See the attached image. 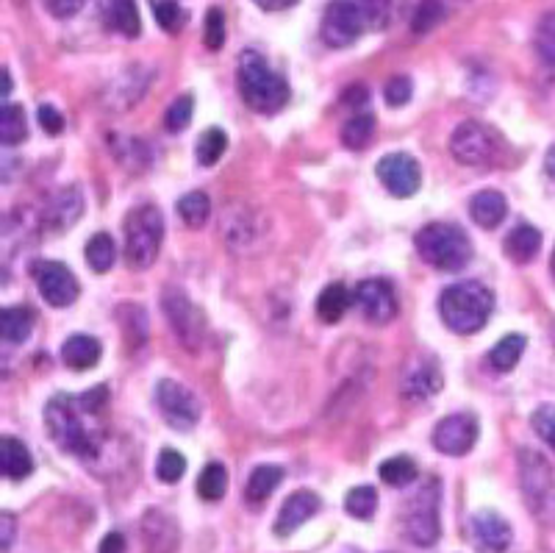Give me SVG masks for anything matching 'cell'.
<instances>
[{
  "instance_id": "obj_1",
  "label": "cell",
  "mask_w": 555,
  "mask_h": 553,
  "mask_svg": "<svg viewBox=\"0 0 555 553\" xmlns=\"http://www.w3.org/2000/svg\"><path fill=\"white\" fill-rule=\"evenodd\" d=\"M109 406V390L95 387L84 395H56L45 409V426L62 451L78 459H95L106 440L103 412Z\"/></svg>"
},
{
  "instance_id": "obj_2",
  "label": "cell",
  "mask_w": 555,
  "mask_h": 553,
  "mask_svg": "<svg viewBox=\"0 0 555 553\" xmlns=\"http://www.w3.org/2000/svg\"><path fill=\"white\" fill-rule=\"evenodd\" d=\"M494 309V295L478 281H461L439 295V315L453 334H478Z\"/></svg>"
},
{
  "instance_id": "obj_3",
  "label": "cell",
  "mask_w": 555,
  "mask_h": 553,
  "mask_svg": "<svg viewBox=\"0 0 555 553\" xmlns=\"http://www.w3.org/2000/svg\"><path fill=\"white\" fill-rule=\"evenodd\" d=\"M236 84L242 101L259 114H275L289 103V84L261 59L256 51H245L236 67Z\"/></svg>"
},
{
  "instance_id": "obj_4",
  "label": "cell",
  "mask_w": 555,
  "mask_h": 553,
  "mask_svg": "<svg viewBox=\"0 0 555 553\" xmlns=\"http://www.w3.org/2000/svg\"><path fill=\"white\" fill-rule=\"evenodd\" d=\"M414 248L422 256V262L431 264L442 273H458L472 259V242L453 223H431L414 237Z\"/></svg>"
},
{
  "instance_id": "obj_5",
  "label": "cell",
  "mask_w": 555,
  "mask_h": 553,
  "mask_svg": "<svg viewBox=\"0 0 555 553\" xmlns=\"http://www.w3.org/2000/svg\"><path fill=\"white\" fill-rule=\"evenodd\" d=\"M164 239V217L156 206H139L125 217V262L134 270H148L156 262Z\"/></svg>"
},
{
  "instance_id": "obj_6",
  "label": "cell",
  "mask_w": 555,
  "mask_h": 553,
  "mask_svg": "<svg viewBox=\"0 0 555 553\" xmlns=\"http://www.w3.org/2000/svg\"><path fill=\"white\" fill-rule=\"evenodd\" d=\"M370 28L361 0H331L322 14L320 34L328 48H350Z\"/></svg>"
},
{
  "instance_id": "obj_7",
  "label": "cell",
  "mask_w": 555,
  "mask_h": 553,
  "mask_svg": "<svg viewBox=\"0 0 555 553\" xmlns=\"http://www.w3.org/2000/svg\"><path fill=\"white\" fill-rule=\"evenodd\" d=\"M161 306L170 320V328L186 351H200V345L206 340V320H203V312L198 306L186 298V292L167 287L161 295Z\"/></svg>"
},
{
  "instance_id": "obj_8",
  "label": "cell",
  "mask_w": 555,
  "mask_h": 553,
  "mask_svg": "<svg viewBox=\"0 0 555 553\" xmlns=\"http://www.w3.org/2000/svg\"><path fill=\"white\" fill-rule=\"evenodd\" d=\"M439 481L431 478L425 481L414 498H411V506H408L406 515V531L411 540L417 542L420 548H431L439 540L442 534V526H439Z\"/></svg>"
},
{
  "instance_id": "obj_9",
  "label": "cell",
  "mask_w": 555,
  "mask_h": 553,
  "mask_svg": "<svg viewBox=\"0 0 555 553\" xmlns=\"http://www.w3.org/2000/svg\"><path fill=\"white\" fill-rule=\"evenodd\" d=\"M450 153L458 164L467 167H489L500 156V145L494 139V131H489L475 120H467L453 131L450 137Z\"/></svg>"
},
{
  "instance_id": "obj_10",
  "label": "cell",
  "mask_w": 555,
  "mask_h": 553,
  "mask_svg": "<svg viewBox=\"0 0 555 553\" xmlns=\"http://www.w3.org/2000/svg\"><path fill=\"white\" fill-rule=\"evenodd\" d=\"M156 403H159L161 417L167 420V426L175 431H192L200 420V401L195 392L186 390L184 384L164 378L156 387Z\"/></svg>"
},
{
  "instance_id": "obj_11",
  "label": "cell",
  "mask_w": 555,
  "mask_h": 553,
  "mask_svg": "<svg viewBox=\"0 0 555 553\" xmlns=\"http://www.w3.org/2000/svg\"><path fill=\"white\" fill-rule=\"evenodd\" d=\"M34 281H37L39 295L53 306V309H67L78 301V281L64 267L62 262H37L34 264Z\"/></svg>"
},
{
  "instance_id": "obj_12",
  "label": "cell",
  "mask_w": 555,
  "mask_h": 553,
  "mask_svg": "<svg viewBox=\"0 0 555 553\" xmlns=\"http://www.w3.org/2000/svg\"><path fill=\"white\" fill-rule=\"evenodd\" d=\"M478 420L475 415H450L436 423L433 428V448L444 456H464L467 451H472V445L478 442Z\"/></svg>"
},
{
  "instance_id": "obj_13",
  "label": "cell",
  "mask_w": 555,
  "mask_h": 553,
  "mask_svg": "<svg viewBox=\"0 0 555 553\" xmlns=\"http://www.w3.org/2000/svg\"><path fill=\"white\" fill-rule=\"evenodd\" d=\"M353 301H356L358 312L367 317L370 323H389L397 317V295L395 287L383 278H367L361 281L353 292Z\"/></svg>"
},
{
  "instance_id": "obj_14",
  "label": "cell",
  "mask_w": 555,
  "mask_h": 553,
  "mask_svg": "<svg viewBox=\"0 0 555 553\" xmlns=\"http://www.w3.org/2000/svg\"><path fill=\"white\" fill-rule=\"evenodd\" d=\"M378 178L395 198H411L420 189V164L408 153H386L378 162Z\"/></svg>"
},
{
  "instance_id": "obj_15",
  "label": "cell",
  "mask_w": 555,
  "mask_h": 553,
  "mask_svg": "<svg viewBox=\"0 0 555 553\" xmlns=\"http://www.w3.org/2000/svg\"><path fill=\"white\" fill-rule=\"evenodd\" d=\"M320 495L311 490H297L292 492L289 498L284 501L281 506V512H278V520H275V534L278 537H289V534H295L297 528L303 526L309 517H314L320 512Z\"/></svg>"
},
{
  "instance_id": "obj_16",
  "label": "cell",
  "mask_w": 555,
  "mask_h": 553,
  "mask_svg": "<svg viewBox=\"0 0 555 553\" xmlns=\"http://www.w3.org/2000/svg\"><path fill=\"white\" fill-rule=\"evenodd\" d=\"M511 537V526L492 509H483L472 517V540L481 553H503L511 545Z\"/></svg>"
},
{
  "instance_id": "obj_17",
  "label": "cell",
  "mask_w": 555,
  "mask_h": 553,
  "mask_svg": "<svg viewBox=\"0 0 555 553\" xmlns=\"http://www.w3.org/2000/svg\"><path fill=\"white\" fill-rule=\"evenodd\" d=\"M98 14L106 31H114L125 39H136L142 34L136 0H98Z\"/></svg>"
},
{
  "instance_id": "obj_18",
  "label": "cell",
  "mask_w": 555,
  "mask_h": 553,
  "mask_svg": "<svg viewBox=\"0 0 555 553\" xmlns=\"http://www.w3.org/2000/svg\"><path fill=\"white\" fill-rule=\"evenodd\" d=\"M403 395L408 401H425V398H433L436 392L442 390V373H439V365L428 359L422 365L411 367L403 378Z\"/></svg>"
},
{
  "instance_id": "obj_19",
  "label": "cell",
  "mask_w": 555,
  "mask_h": 553,
  "mask_svg": "<svg viewBox=\"0 0 555 553\" xmlns=\"http://www.w3.org/2000/svg\"><path fill=\"white\" fill-rule=\"evenodd\" d=\"M100 356H103V348L89 334H75L62 345V362L70 370H78V373L81 370H92L100 362Z\"/></svg>"
},
{
  "instance_id": "obj_20",
  "label": "cell",
  "mask_w": 555,
  "mask_h": 553,
  "mask_svg": "<svg viewBox=\"0 0 555 553\" xmlns=\"http://www.w3.org/2000/svg\"><path fill=\"white\" fill-rule=\"evenodd\" d=\"M508 214V203L500 192L494 189H483L472 201H469V217L481 228H497Z\"/></svg>"
},
{
  "instance_id": "obj_21",
  "label": "cell",
  "mask_w": 555,
  "mask_h": 553,
  "mask_svg": "<svg viewBox=\"0 0 555 553\" xmlns=\"http://www.w3.org/2000/svg\"><path fill=\"white\" fill-rule=\"evenodd\" d=\"M84 212V198L75 187L62 189L53 201H50L48 212H45V220L53 231H62V228H70L81 217Z\"/></svg>"
},
{
  "instance_id": "obj_22",
  "label": "cell",
  "mask_w": 555,
  "mask_h": 553,
  "mask_svg": "<svg viewBox=\"0 0 555 553\" xmlns=\"http://www.w3.org/2000/svg\"><path fill=\"white\" fill-rule=\"evenodd\" d=\"M0 470L12 481H23L34 473V459H31V453L23 442L14 440V437H3V442H0Z\"/></svg>"
},
{
  "instance_id": "obj_23",
  "label": "cell",
  "mask_w": 555,
  "mask_h": 553,
  "mask_svg": "<svg viewBox=\"0 0 555 553\" xmlns=\"http://www.w3.org/2000/svg\"><path fill=\"white\" fill-rule=\"evenodd\" d=\"M539 248H542V234H539V228L533 226H517L503 242L506 256L517 264H528L531 259H536Z\"/></svg>"
},
{
  "instance_id": "obj_24",
  "label": "cell",
  "mask_w": 555,
  "mask_h": 553,
  "mask_svg": "<svg viewBox=\"0 0 555 553\" xmlns=\"http://www.w3.org/2000/svg\"><path fill=\"white\" fill-rule=\"evenodd\" d=\"M284 481V470L278 465H259L250 478H247V487H245V501L250 506H259L270 498L272 492L278 490V484Z\"/></svg>"
},
{
  "instance_id": "obj_25",
  "label": "cell",
  "mask_w": 555,
  "mask_h": 553,
  "mask_svg": "<svg viewBox=\"0 0 555 553\" xmlns=\"http://www.w3.org/2000/svg\"><path fill=\"white\" fill-rule=\"evenodd\" d=\"M31 331H34V312L25 306H9L0 317V337L9 345L25 342L31 337Z\"/></svg>"
},
{
  "instance_id": "obj_26",
  "label": "cell",
  "mask_w": 555,
  "mask_h": 553,
  "mask_svg": "<svg viewBox=\"0 0 555 553\" xmlns=\"http://www.w3.org/2000/svg\"><path fill=\"white\" fill-rule=\"evenodd\" d=\"M350 292H347L345 284H328L325 290L320 292V298H317V315H320L322 323H339L342 317H345L347 306H350Z\"/></svg>"
},
{
  "instance_id": "obj_27",
  "label": "cell",
  "mask_w": 555,
  "mask_h": 553,
  "mask_svg": "<svg viewBox=\"0 0 555 553\" xmlns=\"http://www.w3.org/2000/svg\"><path fill=\"white\" fill-rule=\"evenodd\" d=\"M525 345H528V340L522 334H508V337L497 342L489 351V365H492L494 373H511L519 365Z\"/></svg>"
},
{
  "instance_id": "obj_28",
  "label": "cell",
  "mask_w": 555,
  "mask_h": 553,
  "mask_svg": "<svg viewBox=\"0 0 555 553\" xmlns=\"http://www.w3.org/2000/svg\"><path fill=\"white\" fill-rule=\"evenodd\" d=\"M145 537H148V545L156 551V548H167V551H173L175 545H178V531H175V523L170 520L167 515H161V512H150L145 517Z\"/></svg>"
},
{
  "instance_id": "obj_29",
  "label": "cell",
  "mask_w": 555,
  "mask_h": 553,
  "mask_svg": "<svg viewBox=\"0 0 555 553\" xmlns=\"http://www.w3.org/2000/svg\"><path fill=\"white\" fill-rule=\"evenodd\" d=\"M25 134H28V123H25L23 106L6 103L3 112H0V142L6 148H14V145L23 142Z\"/></svg>"
},
{
  "instance_id": "obj_30",
  "label": "cell",
  "mask_w": 555,
  "mask_h": 553,
  "mask_svg": "<svg viewBox=\"0 0 555 553\" xmlns=\"http://www.w3.org/2000/svg\"><path fill=\"white\" fill-rule=\"evenodd\" d=\"M372 134H375V117L372 114H356L342 128V142L350 151H364L372 142Z\"/></svg>"
},
{
  "instance_id": "obj_31",
  "label": "cell",
  "mask_w": 555,
  "mask_h": 553,
  "mask_svg": "<svg viewBox=\"0 0 555 553\" xmlns=\"http://www.w3.org/2000/svg\"><path fill=\"white\" fill-rule=\"evenodd\" d=\"M178 214L189 228H203L209 223L211 214V201L206 192H189L178 201Z\"/></svg>"
},
{
  "instance_id": "obj_32",
  "label": "cell",
  "mask_w": 555,
  "mask_h": 553,
  "mask_svg": "<svg viewBox=\"0 0 555 553\" xmlns=\"http://www.w3.org/2000/svg\"><path fill=\"white\" fill-rule=\"evenodd\" d=\"M117 262V248H114V239L109 234H95L87 242V264L95 273H106Z\"/></svg>"
},
{
  "instance_id": "obj_33",
  "label": "cell",
  "mask_w": 555,
  "mask_h": 553,
  "mask_svg": "<svg viewBox=\"0 0 555 553\" xmlns=\"http://www.w3.org/2000/svg\"><path fill=\"white\" fill-rule=\"evenodd\" d=\"M225 492H228V470L217 462H211L198 478V495L203 501L214 503L220 501Z\"/></svg>"
},
{
  "instance_id": "obj_34",
  "label": "cell",
  "mask_w": 555,
  "mask_h": 553,
  "mask_svg": "<svg viewBox=\"0 0 555 553\" xmlns=\"http://www.w3.org/2000/svg\"><path fill=\"white\" fill-rule=\"evenodd\" d=\"M381 478L389 484V487H408L414 478L420 476V470H417V462L414 459H408V456H395V459H386L381 465Z\"/></svg>"
},
{
  "instance_id": "obj_35",
  "label": "cell",
  "mask_w": 555,
  "mask_h": 553,
  "mask_svg": "<svg viewBox=\"0 0 555 553\" xmlns=\"http://www.w3.org/2000/svg\"><path fill=\"white\" fill-rule=\"evenodd\" d=\"M225 148H228V137H225V131H220V128H209V131L198 139V148H195V156H198L200 167H214V164L222 159Z\"/></svg>"
},
{
  "instance_id": "obj_36",
  "label": "cell",
  "mask_w": 555,
  "mask_h": 553,
  "mask_svg": "<svg viewBox=\"0 0 555 553\" xmlns=\"http://www.w3.org/2000/svg\"><path fill=\"white\" fill-rule=\"evenodd\" d=\"M345 509L347 515L356 517V520H370L378 509V492L372 487H356V490L347 492L345 498Z\"/></svg>"
},
{
  "instance_id": "obj_37",
  "label": "cell",
  "mask_w": 555,
  "mask_h": 553,
  "mask_svg": "<svg viewBox=\"0 0 555 553\" xmlns=\"http://www.w3.org/2000/svg\"><path fill=\"white\" fill-rule=\"evenodd\" d=\"M536 53L550 70H555V12L544 14L536 28Z\"/></svg>"
},
{
  "instance_id": "obj_38",
  "label": "cell",
  "mask_w": 555,
  "mask_h": 553,
  "mask_svg": "<svg viewBox=\"0 0 555 553\" xmlns=\"http://www.w3.org/2000/svg\"><path fill=\"white\" fill-rule=\"evenodd\" d=\"M184 473H186L184 453L173 451V448H164V451L159 453V462H156V476H159L164 484H178Z\"/></svg>"
},
{
  "instance_id": "obj_39",
  "label": "cell",
  "mask_w": 555,
  "mask_h": 553,
  "mask_svg": "<svg viewBox=\"0 0 555 553\" xmlns=\"http://www.w3.org/2000/svg\"><path fill=\"white\" fill-rule=\"evenodd\" d=\"M192 112H195V101H192V95H181V98H175L173 106H170L167 114H164V128H167L170 134L184 131V128L192 123Z\"/></svg>"
},
{
  "instance_id": "obj_40",
  "label": "cell",
  "mask_w": 555,
  "mask_h": 553,
  "mask_svg": "<svg viewBox=\"0 0 555 553\" xmlns=\"http://www.w3.org/2000/svg\"><path fill=\"white\" fill-rule=\"evenodd\" d=\"M444 17V6L439 0H422L420 6H417V12H414V20H411V28H414V34H428L433 28L442 23Z\"/></svg>"
},
{
  "instance_id": "obj_41",
  "label": "cell",
  "mask_w": 555,
  "mask_h": 553,
  "mask_svg": "<svg viewBox=\"0 0 555 553\" xmlns=\"http://www.w3.org/2000/svg\"><path fill=\"white\" fill-rule=\"evenodd\" d=\"M361 6H364V14H367L370 28L383 31V28L392 23V17H395L397 0H361Z\"/></svg>"
},
{
  "instance_id": "obj_42",
  "label": "cell",
  "mask_w": 555,
  "mask_h": 553,
  "mask_svg": "<svg viewBox=\"0 0 555 553\" xmlns=\"http://www.w3.org/2000/svg\"><path fill=\"white\" fill-rule=\"evenodd\" d=\"M203 39H206L209 51H220L222 45H225V14L217 6L206 14V34H203Z\"/></svg>"
},
{
  "instance_id": "obj_43",
  "label": "cell",
  "mask_w": 555,
  "mask_h": 553,
  "mask_svg": "<svg viewBox=\"0 0 555 553\" xmlns=\"http://www.w3.org/2000/svg\"><path fill=\"white\" fill-rule=\"evenodd\" d=\"M411 95H414V84H411V78L408 76H395L386 84V89H383V98H386V103H389L392 109L406 106V103L411 101Z\"/></svg>"
},
{
  "instance_id": "obj_44",
  "label": "cell",
  "mask_w": 555,
  "mask_h": 553,
  "mask_svg": "<svg viewBox=\"0 0 555 553\" xmlns=\"http://www.w3.org/2000/svg\"><path fill=\"white\" fill-rule=\"evenodd\" d=\"M153 14H156V20H159V26L164 31H175V28L181 26V20H184L178 0H156L153 3Z\"/></svg>"
},
{
  "instance_id": "obj_45",
  "label": "cell",
  "mask_w": 555,
  "mask_h": 553,
  "mask_svg": "<svg viewBox=\"0 0 555 553\" xmlns=\"http://www.w3.org/2000/svg\"><path fill=\"white\" fill-rule=\"evenodd\" d=\"M533 428L550 448L555 451V406H539L533 412Z\"/></svg>"
},
{
  "instance_id": "obj_46",
  "label": "cell",
  "mask_w": 555,
  "mask_h": 553,
  "mask_svg": "<svg viewBox=\"0 0 555 553\" xmlns=\"http://www.w3.org/2000/svg\"><path fill=\"white\" fill-rule=\"evenodd\" d=\"M87 0H45V9H48L56 20H70L75 14L84 9Z\"/></svg>"
},
{
  "instance_id": "obj_47",
  "label": "cell",
  "mask_w": 555,
  "mask_h": 553,
  "mask_svg": "<svg viewBox=\"0 0 555 553\" xmlns=\"http://www.w3.org/2000/svg\"><path fill=\"white\" fill-rule=\"evenodd\" d=\"M37 117H39V126H42L45 134H53V137H56V134H62L64 131V117L56 112L53 106H48V103H45V106H39Z\"/></svg>"
},
{
  "instance_id": "obj_48",
  "label": "cell",
  "mask_w": 555,
  "mask_h": 553,
  "mask_svg": "<svg viewBox=\"0 0 555 553\" xmlns=\"http://www.w3.org/2000/svg\"><path fill=\"white\" fill-rule=\"evenodd\" d=\"M14 517L9 512H3L0 515V551L9 553L12 551V542H14Z\"/></svg>"
},
{
  "instance_id": "obj_49",
  "label": "cell",
  "mask_w": 555,
  "mask_h": 553,
  "mask_svg": "<svg viewBox=\"0 0 555 553\" xmlns=\"http://www.w3.org/2000/svg\"><path fill=\"white\" fill-rule=\"evenodd\" d=\"M98 553H125V537H123V534H117V531L106 534V537H103V542H100Z\"/></svg>"
},
{
  "instance_id": "obj_50",
  "label": "cell",
  "mask_w": 555,
  "mask_h": 553,
  "mask_svg": "<svg viewBox=\"0 0 555 553\" xmlns=\"http://www.w3.org/2000/svg\"><path fill=\"white\" fill-rule=\"evenodd\" d=\"M259 9H264V12H284V9H289V6H295L297 0H253Z\"/></svg>"
},
{
  "instance_id": "obj_51",
  "label": "cell",
  "mask_w": 555,
  "mask_h": 553,
  "mask_svg": "<svg viewBox=\"0 0 555 553\" xmlns=\"http://www.w3.org/2000/svg\"><path fill=\"white\" fill-rule=\"evenodd\" d=\"M345 106H361V103L367 101V89L364 87H353V89H347L345 92Z\"/></svg>"
},
{
  "instance_id": "obj_52",
  "label": "cell",
  "mask_w": 555,
  "mask_h": 553,
  "mask_svg": "<svg viewBox=\"0 0 555 553\" xmlns=\"http://www.w3.org/2000/svg\"><path fill=\"white\" fill-rule=\"evenodd\" d=\"M544 170H547V176L555 181V145L547 151V159H544Z\"/></svg>"
},
{
  "instance_id": "obj_53",
  "label": "cell",
  "mask_w": 555,
  "mask_h": 553,
  "mask_svg": "<svg viewBox=\"0 0 555 553\" xmlns=\"http://www.w3.org/2000/svg\"><path fill=\"white\" fill-rule=\"evenodd\" d=\"M9 95H12V76L9 70H3V101L9 103Z\"/></svg>"
},
{
  "instance_id": "obj_54",
  "label": "cell",
  "mask_w": 555,
  "mask_h": 553,
  "mask_svg": "<svg viewBox=\"0 0 555 553\" xmlns=\"http://www.w3.org/2000/svg\"><path fill=\"white\" fill-rule=\"evenodd\" d=\"M553 273H555V253H553Z\"/></svg>"
}]
</instances>
